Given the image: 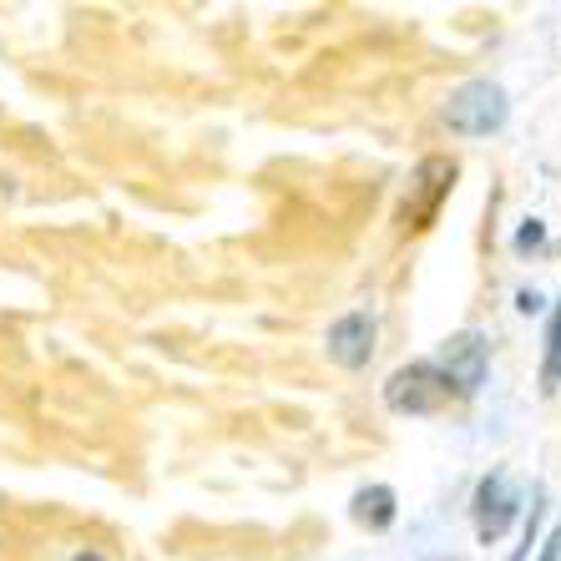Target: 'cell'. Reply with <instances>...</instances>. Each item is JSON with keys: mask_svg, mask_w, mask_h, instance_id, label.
<instances>
[{"mask_svg": "<svg viewBox=\"0 0 561 561\" xmlns=\"http://www.w3.org/2000/svg\"><path fill=\"white\" fill-rule=\"evenodd\" d=\"M516 506H522V501L511 496V485H506V476H485L481 485H476V536H481L485 547H491V541H501V536H506V526L516 522Z\"/></svg>", "mask_w": 561, "mask_h": 561, "instance_id": "cell-6", "label": "cell"}, {"mask_svg": "<svg viewBox=\"0 0 561 561\" xmlns=\"http://www.w3.org/2000/svg\"><path fill=\"white\" fill-rule=\"evenodd\" d=\"M450 400H456L450 379L435 365H425V359L394 369V375L385 379V405H390L394 415H435V410H445Z\"/></svg>", "mask_w": 561, "mask_h": 561, "instance_id": "cell-1", "label": "cell"}, {"mask_svg": "<svg viewBox=\"0 0 561 561\" xmlns=\"http://www.w3.org/2000/svg\"><path fill=\"white\" fill-rule=\"evenodd\" d=\"M450 187H456V162H450V157H425V162H420V172H415V183H410L405 208H400L405 228H425Z\"/></svg>", "mask_w": 561, "mask_h": 561, "instance_id": "cell-5", "label": "cell"}, {"mask_svg": "<svg viewBox=\"0 0 561 561\" xmlns=\"http://www.w3.org/2000/svg\"><path fill=\"white\" fill-rule=\"evenodd\" d=\"M561 385V299L551 309V324H547V359H541V390H557Z\"/></svg>", "mask_w": 561, "mask_h": 561, "instance_id": "cell-8", "label": "cell"}, {"mask_svg": "<svg viewBox=\"0 0 561 561\" xmlns=\"http://www.w3.org/2000/svg\"><path fill=\"white\" fill-rule=\"evenodd\" d=\"M435 369L450 379L456 400H470V394L485 385V369H491V344H485L476 329H460V334H450V340L440 344Z\"/></svg>", "mask_w": 561, "mask_h": 561, "instance_id": "cell-3", "label": "cell"}, {"mask_svg": "<svg viewBox=\"0 0 561 561\" xmlns=\"http://www.w3.org/2000/svg\"><path fill=\"white\" fill-rule=\"evenodd\" d=\"M541 238H547V233H541V222H526V228H522V233H516V249H541Z\"/></svg>", "mask_w": 561, "mask_h": 561, "instance_id": "cell-9", "label": "cell"}, {"mask_svg": "<svg viewBox=\"0 0 561 561\" xmlns=\"http://www.w3.org/2000/svg\"><path fill=\"white\" fill-rule=\"evenodd\" d=\"M375 340H379L375 313H369V309H350V313H340V319L329 324L324 350H329V359H334L340 369H365L369 359H375Z\"/></svg>", "mask_w": 561, "mask_h": 561, "instance_id": "cell-4", "label": "cell"}, {"mask_svg": "<svg viewBox=\"0 0 561 561\" xmlns=\"http://www.w3.org/2000/svg\"><path fill=\"white\" fill-rule=\"evenodd\" d=\"M350 516L359 526H369V531H385V526L394 522V491L390 485H365V491H354Z\"/></svg>", "mask_w": 561, "mask_h": 561, "instance_id": "cell-7", "label": "cell"}, {"mask_svg": "<svg viewBox=\"0 0 561 561\" xmlns=\"http://www.w3.org/2000/svg\"><path fill=\"white\" fill-rule=\"evenodd\" d=\"M445 122L460 137H491V131L506 127V92L496 81H466L445 102Z\"/></svg>", "mask_w": 561, "mask_h": 561, "instance_id": "cell-2", "label": "cell"}, {"mask_svg": "<svg viewBox=\"0 0 561 561\" xmlns=\"http://www.w3.org/2000/svg\"><path fill=\"white\" fill-rule=\"evenodd\" d=\"M536 561H561V526L547 536V541H541V557H536Z\"/></svg>", "mask_w": 561, "mask_h": 561, "instance_id": "cell-10", "label": "cell"}, {"mask_svg": "<svg viewBox=\"0 0 561 561\" xmlns=\"http://www.w3.org/2000/svg\"><path fill=\"white\" fill-rule=\"evenodd\" d=\"M77 561H106V557H96V551H77Z\"/></svg>", "mask_w": 561, "mask_h": 561, "instance_id": "cell-11", "label": "cell"}]
</instances>
